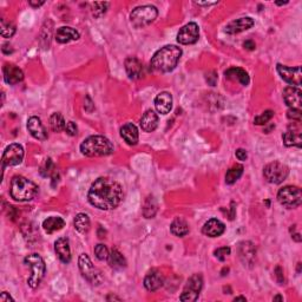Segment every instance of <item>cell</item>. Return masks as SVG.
<instances>
[{"label": "cell", "mask_w": 302, "mask_h": 302, "mask_svg": "<svg viewBox=\"0 0 302 302\" xmlns=\"http://www.w3.org/2000/svg\"><path fill=\"white\" fill-rule=\"evenodd\" d=\"M40 172L43 176H52V175H55V173H57V169L54 168V164H53V162H52L51 158L46 159L44 166H41Z\"/></svg>", "instance_id": "cell-39"}, {"label": "cell", "mask_w": 302, "mask_h": 302, "mask_svg": "<svg viewBox=\"0 0 302 302\" xmlns=\"http://www.w3.org/2000/svg\"><path fill=\"white\" fill-rule=\"evenodd\" d=\"M65 131H67L68 135H70V136H76V135L78 134V128L76 126L75 122H70L67 123V126H65Z\"/></svg>", "instance_id": "cell-43"}, {"label": "cell", "mask_w": 302, "mask_h": 302, "mask_svg": "<svg viewBox=\"0 0 302 302\" xmlns=\"http://www.w3.org/2000/svg\"><path fill=\"white\" fill-rule=\"evenodd\" d=\"M114 148L110 140L106 137L95 135L83 141L81 144V151L88 157H100V156H109L113 152Z\"/></svg>", "instance_id": "cell-3"}, {"label": "cell", "mask_w": 302, "mask_h": 302, "mask_svg": "<svg viewBox=\"0 0 302 302\" xmlns=\"http://www.w3.org/2000/svg\"><path fill=\"white\" fill-rule=\"evenodd\" d=\"M158 16V11L155 6L152 5H143L138 6L133 12L130 13V22L137 29H143V27L150 25L154 23Z\"/></svg>", "instance_id": "cell-6"}, {"label": "cell", "mask_w": 302, "mask_h": 302, "mask_svg": "<svg viewBox=\"0 0 302 302\" xmlns=\"http://www.w3.org/2000/svg\"><path fill=\"white\" fill-rule=\"evenodd\" d=\"M65 126H67V123H65L63 114L61 112H54L51 114L50 127L54 133H61V131L65 130Z\"/></svg>", "instance_id": "cell-33"}, {"label": "cell", "mask_w": 302, "mask_h": 302, "mask_svg": "<svg viewBox=\"0 0 302 302\" xmlns=\"http://www.w3.org/2000/svg\"><path fill=\"white\" fill-rule=\"evenodd\" d=\"M29 4L32 6V8H39V6L45 4V2H43V0H41V2H34V0H30Z\"/></svg>", "instance_id": "cell-48"}, {"label": "cell", "mask_w": 302, "mask_h": 302, "mask_svg": "<svg viewBox=\"0 0 302 302\" xmlns=\"http://www.w3.org/2000/svg\"><path fill=\"white\" fill-rule=\"evenodd\" d=\"M276 70H277V72H279L280 77L282 78L284 82L288 83V84H290L293 86L301 85V83H302L301 67L289 68V67H286V65L277 64Z\"/></svg>", "instance_id": "cell-12"}, {"label": "cell", "mask_w": 302, "mask_h": 302, "mask_svg": "<svg viewBox=\"0 0 302 302\" xmlns=\"http://www.w3.org/2000/svg\"><path fill=\"white\" fill-rule=\"evenodd\" d=\"M109 265L111 268L113 269H123L127 267V260L124 256L120 254L117 249H112L111 253H109V258H107Z\"/></svg>", "instance_id": "cell-31"}, {"label": "cell", "mask_w": 302, "mask_h": 302, "mask_svg": "<svg viewBox=\"0 0 302 302\" xmlns=\"http://www.w3.org/2000/svg\"><path fill=\"white\" fill-rule=\"evenodd\" d=\"M234 301H246V297L244 296H238V297H235Z\"/></svg>", "instance_id": "cell-51"}, {"label": "cell", "mask_w": 302, "mask_h": 302, "mask_svg": "<svg viewBox=\"0 0 302 302\" xmlns=\"http://www.w3.org/2000/svg\"><path fill=\"white\" fill-rule=\"evenodd\" d=\"M24 159V149L18 143L10 144L8 148L5 149L4 154H3L2 164L3 169H5L6 166H15L19 165Z\"/></svg>", "instance_id": "cell-11"}, {"label": "cell", "mask_w": 302, "mask_h": 302, "mask_svg": "<svg viewBox=\"0 0 302 302\" xmlns=\"http://www.w3.org/2000/svg\"><path fill=\"white\" fill-rule=\"evenodd\" d=\"M170 231L177 237H183V236L189 234V224L183 218L177 217L170 225Z\"/></svg>", "instance_id": "cell-30"}, {"label": "cell", "mask_w": 302, "mask_h": 302, "mask_svg": "<svg viewBox=\"0 0 302 302\" xmlns=\"http://www.w3.org/2000/svg\"><path fill=\"white\" fill-rule=\"evenodd\" d=\"M291 237H293L295 241H297V242H300L301 241V237H300V234H295V235H293L291 236Z\"/></svg>", "instance_id": "cell-50"}, {"label": "cell", "mask_w": 302, "mask_h": 302, "mask_svg": "<svg viewBox=\"0 0 302 302\" xmlns=\"http://www.w3.org/2000/svg\"><path fill=\"white\" fill-rule=\"evenodd\" d=\"M275 275L277 277V282H279L280 284H282L284 282V279H283L282 269H281L280 266H277L276 268H275Z\"/></svg>", "instance_id": "cell-45"}, {"label": "cell", "mask_w": 302, "mask_h": 302, "mask_svg": "<svg viewBox=\"0 0 302 302\" xmlns=\"http://www.w3.org/2000/svg\"><path fill=\"white\" fill-rule=\"evenodd\" d=\"M180 57H182V48L176 45H166L159 48L154 54V57L151 58L150 67L152 70L166 74L177 67Z\"/></svg>", "instance_id": "cell-2"}, {"label": "cell", "mask_w": 302, "mask_h": 302, "mask_svg": "<svg viewBox=\"0 0 302 302\" xmlns=\"http://www.w3.org/2000/svg\"><path fill=\"white\" fill-rule=\"evenodd\" d=\"M157 202H156L154 196H148L147 200L144 202V208H143V215L145 218H152L157 213Z\"/></svg>", "instance_id": "cell-34"}, {"label": "cell", "mask_w": 302, "mask_h": 302, "mask_svg": "<svg viewBox=\"0 0 302 302\" xmlns=\"http://www.w3.org/2000/svg\"><path fill=\"white\" fill-rule=\"evenodd\" d=\"M301 126L300 122H295L288 128L287 133L283 134L282 140L286 147H297L301 148L302 137H301Z\"/></svg>", "instance_id": "cell-14"}, {"label": "cell", "mask_w": 302, "mask_h": 302, "mask_svg": "<svg viewBox=\"0 0 302 302\" xmlns=\"http://www.w3.org/2000/svg\"><path fill=\"white\" fill-rule=\"evenodd\" d=\"M224 76L227 79L230 81H236L241 83V85L247 86L249 84V76L246 70L241 68H230L224 72Z\"/></svg>", "instance_id": "cell-28"}, {"label": "cell", "mask_w": 302, "mask_h": 302, "mask_svg": "<svg viewBox=\"0 0 302 302\" xmlns=\"http://www.w3.org/2000/svg\"><path fill=\"white\" fill-rule=\"evenodd\" d=\"M4 79L10 85H16L24 79V74L18 67L13 64H6L4 67Z\"/></svg>", "instance_id": "cell-24"}, {"label": "cell", "mask_w": 302, "mask_h": 302, "mask_svg": "<svg viewBox=\"0 0 302 302\" xmlns=\"http://www.w3.org/2000/svg\"><path fill=\"white\" fill-rule=\"evenodd\" d=\"M230 252L231 251L229 247H222V248L216 249V251L214 252V255H215V258H216L217 260H220V261H224V260L227 259L229 255H230Z\"/></svg>", "instance_id": "cell-41"}, {"label": "cell", "mask_w": 302, "mask_h": 302, "mask_svg": "<svg viewBox=\"0 0 302 302\" xmlns=\"http://www.w3.org/2000/svg\"><path fill=\"white\" fill-rule=\"evenodd\" d=\"M254 19L251 18V17H242V18H238L236 20H232L225 26V33L228 34H237L244 32V31H247L249 29H252L254 26Z\"/></svg>", "instance_id": "cell-17"}, {"label": "cell", "mask_w": 302, "mask_h": 302, "mask_svg": "<svg viewBox=\"0 0 302 302\" xmlns=\"http://www.w3.org/2000/svg\"><path fill=\"white\" fill-rule=\"evenodd\" d=\"M38 186L32 180L24 176H15L11 180V196L19 202L33 200L38 194Z\"/></svg>", "instance_id": "cell-4"}, {"label": "cell", "mask_w": 302, "mask_h": 302, "mask_svg": "<svg viewBox=\"0 0 302 302\" xmlns=\"http://www.w3.org/2000/svg\"><path fill=\"white\" fill-rule=\"evenodd\" d=\"M289 175V168L281 162H272L263 169V176L267 182L272 185H280Z\"/></svg>", "instance_id": "cell-9"}, {"label": "cell", "mask_w": 302, "mask_h": 302, "mask_svg": "<svg viewBox=\"0 0 302 302\" xmlns=\"http://www.w3.org/2000/svg\"><path fill=\"white\" fill-rule=\"evenodd\" d=\"M24 262L31 268V275L27 279V283H29L31 288L36 289L39 286L41 280L44 279L45 272H46V266H45L44 260L38 254H30L24 259Z\"/></svg>", "instance_id": "cell-5"}, {"label": "cell", "mask_w": 302, "mask_h": 302, "mask_svg": "<svg viewBox=\"0 0 302 302\" xmlns=\"http://www.w3.org/2000/svg\"><path fill=\"white\" fill-rule=\"evenodd\" d=\"M244 46H245V48H247V50L253 51V50H255L256 45L253 40H246L244 43Z\"/></svg>", "instance_id": "cell-47"}, {"label": "cell", "mask_w": 302, "mask_h": 302, "mask_svg": "<svg viewBox=\"0 0 302 302\" xmlns=\"http://www.w3.org/2000/svg\"><path fill=\"white\" fill-rule=\"evenodd\" d=\"M238 256L245 266L253 267L256 260L255 246L249 241L241 242L238 245Z\"/></svg>", "instance_id": "cell-16"}, {"label": "cell", "mask_w": 302, "mask_h": 302, "mask_svg": "<svg viewBox=\"0 0 302 302\" xmlns=\"http://www.w3.org/2000/svg\"><path fill=\"white\" fill-rule=\"evenodd\" d=\"M27 130L31 134V136L39 141L47 140V131L45 129L44 124L41 123L39 117L32 116L27 120Z\"/></svg>", "instance_id": "cell-18"}, {"label": "cell", "mask_w": 302, "mask_h": 302, "mask_svg": "<svg viewBox=\"0 0 302 302\" xmlns=\"http://www.w3.org/2000/svg\"><path fill=\"white\" fill-rule=\"evenodd\" d=\"M54 252L58 259L63 263H69L71 261V249L68 238L59 237L54 242Z\"/></svg>", "instance_id": "cell-21"}, {"label": "cell", "mask_w": 302, "mask_h": 302, "mask_svg": "<svg viewBox=\"0 0 302 302\" xmlns=\"http://www.w3.org/2000/svg\"><path fill=\"white\" fill-rule=\"evenodd\" d=\"M78 267L81 270L82 275L89 281L90 283L93 286H99L103 282V275L102 272L95 267L91 260L86 254H82L78 259Z\"/></svg>", "instance_id": "cell-8"}, {"label": "cell", "mask_w": 302, "mask_h": 302, "mask_svg": "<svg viewBox=\"0 0 302 302\" xmlns=\"http://www.w3.org/2000/svg\"><path fill=\"white\" fill-rule=\"evenodd\" d=\"M109 3H92L91 4V12L95 18H102L107 11Z\"/></svg>", "instance_id": "cell-36"}, {"label": "cell", "mask_w": 302, "mask_h": 302, "mask_svg": "<svg viewBox=\"0 0 302 302\" xmlns=\"http://www.w3.org/2000/svg\"><path fill=\"white\" fill-rule=\"evenodd\" d=\"M203 287V277L201 274H194L187 282L185 289L180 294L179 300L186 302H195L199 298L200 291Z\"/></svg>", "instance_id": "cell-10"}, {"label": "cell", "mask_w": 302, "mask_h": 302, "mask_svg": "<svg viewBox=\"0 0 302 302\" xmlns=\"http://www.w3.org/2000/svg\"><path fill=\"white\" fill-rule=\"evenodd\" d=\"M74 225L76 228V230L81 232V234H85V232L89 231L90 229V218L86 214H78L76 215L75 220H74Z\"/></svg>", "instance_id": "cell-32"}, {"label": "cell", "mask_w": 302, "mask_h": 302, "mask_svg": "<svg viewBox=\"0 0 302 302\" xmlns=\"http://www.w3.org/2000/svg\"><path fill=\"white\" fill-rule=\"evenodd\" d=\"M158 126V116L154 110H147L141 118V128L145 133H152Z\"/></svg>", "instance_id": "cell-26"}, {"label": "cell", "mask_w": 302, "mask_h": 302, "mask_svg": "<svg viewBox=\"0 0 302 302\" xmlns=\"http://www.w3.org/2000/svg\"><path fill=\"white\" fill-rule=\"evenodd\" d=\"M283 99L289 109L301 110L302 92L296 86H287V88L283 90Z\"/></svg>", "instance_id": "cell-15"}, {"label": "cell", "mask_w": 302, "mask_h": 302, "mask_svg": "<svg viewBox=\"0 0 302 302\" xmlns=\"http://www.w3.org/2000/svg\"><path fill=\"white\" fill-rule=\"evenodd\" d=\"M225 231V225L217 218H210L204 223L202 228V232L208 237H218Z\"/></svg>", "instance_id": "cell-19"}, {"label": "cell", "mask_w": 302, "mask_h": 302, "mask_svg": "<svg viewBox=\"0 0 302 302\" xmlns=\"http://www.w3.org/2000/svg\"><path fill=\"white\" fill-rule=\"evenodd\" d=\"M111 298H112V300H118V301H119V300H120V298H119V297H116V296H111V295H110V296H107V300H111Z\"/></svg>", "instance_id": "cell-53"}, {"label": "cell", "mask_w": 302, "mask_h": 302, "mask_svg": "<svg viewBox=\"0 0 302 302\" xmlns=\"http://www.w3.org/2000/svg\"><path fill=\"white\" fill-rule=\"evenodd\" d=\"M287 117L289 119H293V122H301L302 111L297 109H289L287 111Z\"/></svg>", "instance_id": "cell-42"}, {"label": "cell", "mask_w": 302, "mask_h": 302, "mask_svg": "<svg viewBox=\"0 0 302 302\" xmlns=\"http://www.w3.org/2000/svg\"><path fill=\"white\" fill-rule=\"evenodd\" d=\"M95 255L99 261H104V260H107V258H109V249H107L105 245H97L95 247Z\"/></svg>", "instance_id": "cell-40"}, {"label": "cell", "mask_w": 302, "mask_h": 302, "mask_svg": "<svg viewBox=\"0 0 302 302\" xmlns=\"http://www.w3.org/2000/svg\"><path fill=\"white\" fill-rule=\"evenodd\" d=\"M277 201H279L281 206L286 207L287 209L297 208L302 202L301 189L295 186L283 187L277 193Z\"/></svg>", "instance_id": "cell-7"}, {"label": "cell", "mask_w": 302, "mask_h": 302, "mask_svg": "<svg viewBox=\"0 0 302 302\" xmlns=\"http://www.w3.org/2000/svg\"><path fill=\"white\" fill-rule=\"evenodd\" d=\"M16 33V25L8 20L2 19V36L4 38H11Z\"/></svg>", "instance_id": "cell-37"}, {"label": "cell", "mask_w": 302, "mask_h": 302, "mask_svg": "<svg viewBox=\"0 0 302 302\" xmlns=\"http://www.w3.org/2000/svg\"><path fill=\"white\" fill-rule=\"evenodd\" d=\"M276 300H279V301H283V297H282V296H280V295H276V296L274 297V301H276Z\"/></svg>", "instance_id": "cell-52"}, {"label": "cell", "mask_w": 302, "mask_h": 302, "mask_svg": "<svg viewBox=\"0 0 302 302\" xmlns=\"http://www.w3.org/2000/svg\"><path fill=\"white\" fill-rule=\"evenodd\" d=\"M65 227V221L59 216H51L43 222V228L47 234H53Z\"/></svg>", "instance_id": "cell-29"}, {"label": "cell", "mask_w": 302, "mask_h": 302, "mask_svg": "<svg viewBox=\"0 0 302 302\" xmlns=\"http://www.w3.org/2000/svg\"><path fill=\"white\" fill-rule=\"evenodd\" d=\"M242 173H244V166L238 164L234 165L225 173V183L227 185H234L236 180L242 176Z\"/></svg>", "instance_id": "cell-35"}, {"label": "cell", "mask_w": 302, "mask_h": 302, "mask_svg": "<svg viewBox=\"0 0 302 302\" xmlns=\"http://www.w3.org/2000/svg\"><path fill=\"white\" fill-rule=\"evenodd\" d=\"M286 4H288V2H284V3H280V2H277V3H276V5H286Z\"/></svg>", "instance_id": "cell-54"}, {"label": "cell", "mask_w": 302, "mask_h": 302, "mask_svg": "<svg viewBox=\"0 0 302 302\" xmlns=\"http://www.w3.org/2000/svg\"><path fill=\"white\" fill-rule=\"evenodd\" d=\"M124 65H126V71L130 79H138L142 77L143 65H142L140 59L136 57H128Z\"/></svg>", "instance_id": "cell-25"}, {"label": "cell", "mask_w": 302, "mask_h": 302, "mask_svg": "<svg viewBox=\"0 0 302 302\" xmlns=\"http://www.w3.org/2000/svg\"><path fill=\"white\" fill-rule=\"evenodd\" d=\"M0 301H2V302H10V301H15V300H13L12 296L8 293V291H3L2 295H0Z\"/></svg>", "instance_id": "cell-46"}, {"label": "cell", "mask_w": 302, "mask_h": 302, "mask_svg": "<svg viewBox=\"0 0 302 302\" xmlns=\"http://www.w3.org/2000/svg\"><path fill=\"white\" fill-rule=\"evenodd\" d=\"M164 284V277L157 269H152L144 277V287L149 291H155Z\"/></svg>", "instance_id": "cell-20"}, {"label": "cell", "mask_w": 302, "mask_h": 302, "mask_svg": "<svg viewBox=\"0 0 302 302\" xmlns=\"http://www.w3.org/2000/svg\"><path fill=\"white\" fill-rule=\"evenodd\" d=\"M123 188L109 177H99L92 183L88 193L89 202L97 209L112 210L123 201Z\"/></svg>", "instance_id": "cell-1"}, {"label": "cell", "mask_w": 302, "mask_h": 302, "mask_svg": "<svg viewBox=\"0 0 302 302\" xmlns=\"http://www.w3.org/2000/svg\"><path fill=\"white\" fill-rule=\"evenodd\" d=\"M236 157H237L238 161H246V159L248 158V155H247V151L245 150V149H237L235 152Z\"/></svg>", "instance_id": "cell-44"}, {"label": "cell", "mask_w": 302, "mask_h": 302, "mask_svg": "<svg viewBox=\"0 0 302 302\" xmlns=\"http://www.w3.org/2000/svg\"><path fill=\"white\" fill-rule=\"evenodd\" d=\"M273 116H274V111L267 110L265 112H262L261 114H259V116L255 117L254 123L256 126H265V124H267L270 119H272Z\"/></svg>", "instance_id": "cell-38"}, {"label": "cell", "mask_w": 302, "mask_h": 302, "mask_svg": "<svg viewBox=\"0 0 302 302\" xmlns=\"http://www.w3.org/2000/svg\"><path fill=\"white\" fill-rule=\"evenodd\" d=\"M156 111L161 114H168L172 109V96L169 92H161L155 98Z\"/></svg>", "instance_id": "cell-23"}, {"label": "cell", "mask_w": 302, "mask_h": 302, "mask_svg": "<svg viewBox=\"0 0 302 302\" xmlns=\"http://www.w3.org/2000/svg\"><path fill=\"white\" fill-rule=\"evenodd\" d=\"M197 5H204V6H209V5H214L216 3H196Z\"/></svg>", "instance_id": "cell-49"}, {"label": "cell", "mask_w": 302, "mask_h": 302, "mask_svg": "<svg viewBox=\"0 0 302 302\" xmlns=\"http://www.w3.org/2000/svg\"><path fill=\"white\" fill-rule=\"evenodd\" d=\"M79 38H81V33L70 26L59 27L57 32H55V40L61 44H67L70 43V41L78 40Z\"/></svg>", "instance_id": "cell-22"}, {"label": "cell", "mask_w": 302, "mask_h": 302, "mask_svg": "<svg viewBox=\"0 0 302 302\" xmlns=\"http://www.w3.org/2000/svg\"><path fill=\"white\" fill-rule=\"evenodd\" d=\"M120 136L129 145H136L140 140L137 127L133 123H127L120 128Z\"/></svg>", "instance_id": "cell-27"}, {"label": "cell", "mask_w": 302, "mask_h": 302, "mask_svg": "<svg viewBox=\"0 0 302 302\" xmlns=\"http://www.w3.org/2000/svg\"><path fill=\"white\" fill-rule=\"evenodd\" d=\"M200 37V27L196 23H189L177 33V41L182 45L195 44Z\"/></svg>", "instance_id": "cell-13"}]
</instances>
